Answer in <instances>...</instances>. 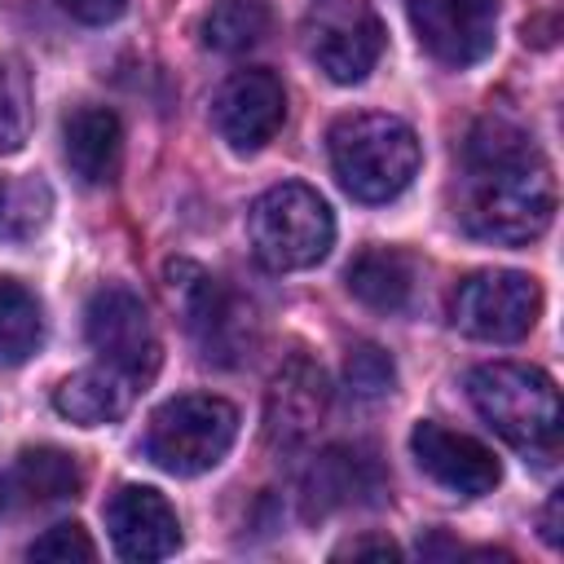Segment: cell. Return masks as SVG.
<instances>
[{"mask_svg":"<svg viewBox=\"0 0 564 564\" xmlns=\"http://www.w3.org/2000/svg\"><path fill=\"white\" fill-rule=\"evenodd\" d=\"M463 163L467 176L458 216L476 238L524 247L546 234L555 212V176L520 123L502 115L480 119L467 137Z\"/></svg>","mask_w":564,"mask_h":564,"instance_id":"6da1fadb","label":"cell"},{"mask_svg":"<svg viewBox=\"0 0 564 564\" xmlns=\"http://www.w3.org/2000/svg\"><path fill=\"white\" fill-rule=\"evenodd\" d=\"M330 167L357 203H392L419 172V137L405 119L357 110L339 115L326 132Z\"/></svg>","mask_w":564,"mask_h":564,"instance_id":"7a4b0ae2","label":"cell"},{"mask_svg":"<svg viewBox=\"0 0 564 564\" xmlns=\"http://www.w3.org/2000/svg\"><path fill=\"white\" fill-rule=\"evenodd\" d=\"M476 414L516 449H555L560 436V392L546 370L524 361H485L467 375Z\"/></svg>","mask_w":564,"mask_h":564,"instance_id":"3957f363","label":"cell"},{"mask_svg":"<svg viewBox=\"0 0 564 564\" xmlns=\"http://www.w3.org/2000/svg\"><path fill=\"white\" fill-rule=\"evenodd\" d=\"M247 238L264 269L295 273L326 260L335 242V216L326 198L300 181L269 185L247 212Z\"/></svg>","mask_w":564,"mask_h":564,"instance_id":"277c9868","label":"cell"},{"mask_svg":"<svg viewBox=\"0 0 564 564\" xmlns=\"http://www.w3.org/2000/svg\"><path fill=\"white\" fill-rule=\"evenodd\" d=\"M238 436V410L225 397L212 392H185L163 401L150 414L145 454L172 476H198L212 471Z\"/></svg>","mask_w":564,"mask_h":564,"instance_id":"5b68a950","label":"cell"},{"mask_svg":"<svg viewBox=\"0 0 564 564\" xmlns=\"http://www.w3.org/2000/svg\"><path fill=\"white\" fill-rule=\"evenodd\" d=\"M167 291H172V304L181 308L185 330L194 335V344L203 348L207 361L234 366L251 352L256 317L234 291L220 286V278H212L194 260H172L167 264Z\"/></svg>","mask_w":564,"mask_h":564,"instance_id":"8992f818","label":"cell"},{"mask_svg":"<svg viewBox=\"0 0 564 564\" xmlns=\"http://www.w3.org/2000/svg\"><path fill=\"white\" fill-rule=\"evenodd\" d=\"M542 313V291L520 269L467 273L449 295V322L485 344H516L533 330Z\"/></svg>","mask_w":564,"mask_h":564,"instance_id":"52a82bcc","label":"cell"},{"mask_svg":"<svg viewBox=\"0 0 564 564\" xmlns=\"http://www.w3.org/2000/svg\"><path fill=\"white\" fill-rule=\"evenodd\" d=\"M304 48L335 84H357L383 53V22L370 0H308Z\"/></svg>","mask_w":564,"mask_h":564,"instance_id":"ba28073f","label":"cell"},{"mask_svg":"<svg viewBox=\"0 0 564 564\" xmlns=\"http://www.w3.org/2000/svg\"><path fill=\"white\" fill-rule=\"evenodd\" d=\"M84 330H88V344L97 348V357L106 366L132 375L137 383H145L159 370V335H154L150 308L141 304L137 291H128V286L93 291V300L84 308Z\"/></svg>","mask_w":564,"mask_h":564,"instance_id":"9c48e42d","label":"cell"},{"mask_svg":"<svg viewBox=\"0 0 564 564\" xmlns=\"http://www.w3.org/2000/svg\"><path fill=\"white\" fill-rule=\"evenodd\" d=\"M286 119V93H282V79L273 70H260V66H247V70H234L216 101H212V123L220 132V141L238 154H256L264 150L278 128Z\"/></svg>","mask_w":564,"mask_h":564,"instance_id":"30bf717a","label":"cell"},{"mask_svg":"<svg viewBox=\"0 0 564 564\" xmlns=\"http://www.w3.org/2000/svg\"><path fill=\"white\" fill-rule=\"evenodd\" d=\"M410 22L436 62L463 70L489 57L498 35V0H410Z\"/></svg>","mask_w":564,"mask_h":564,"instance_id":"8fae6325","label":"cell"},{"mask_svg":"<svg viewBox=\"0 0 564 564\" xmlns=\"http://www.w3.org/2000/svg\"><path fill=\"white\" fill-rule=\"evenodd\" d=\"M410 454L423 476H432L441 489L458 498H480L502 480V467L494 449L467 432H454L436 419H419L410 432Z\"/></svg>","mask_w":564,"mask_h":564,"instance_id":"7c38bea8","label":"cell"},{"mask_svg":"<svg viewBox=\"0 0 564 564\" xmlns=\"http://www.w3.org/2000/svg\"><path fill=\"white\" fill-rule=\"evenodd\" d=\"M106 529L123 560L154 564L181 546V520L172 502L150 485H123L106 502Z\"/></svg>","mask_w":564,"mask_h":564,"instance_id":"4fadbf2b","label":"cell"},{"mask_svg":"<svg viewBox=\"0 0 564 564\" xmlns=\"http://www.w3.org/2000/svg\"><path fill=\"white\" fill-rule=\"evenodd\" d=\"M326 410H330L326 370L308 357H291L278 366L264 392V436L273 445H300L322 427Z\"/></svg>","mask_w":564,"mask_h":564,"instance_id":"5bb4252c","label":"cell"},{"mask_svg":"<svg viewBox=\"0 0 564 564\" xmlns=\"http://www.w3.org/2000/svg\"><path fill=\"white\" fill-rule=\"evenodd\" d=\"M0 485H4L9 507H48V502H66L84 489V467L70 449L26 445L0 471Z\"/></svg>","mask_w":564,"mask_h":564,"instance_id":"9a60e30c","label":"cell"},{"mask_svg":"<svg viewBox=\"0 0 564 564\" xmlns=\"http://www.w3.org/2000/svg\"><path fill=\"white\" fill-rule=\"evenodd\" d=\"M375 494H383L379 463H375V454H366L357 445H335V449L317 454V463L304 476L308 516H322V511L348 507V502H375Z\"/></svg>","mask_w":564,"mask_h":564,"instance_id":"2e32d148","label":"cell"},{"mask_svg":"<svg viewBox=\"0 0 564 564\" xmlns=\"http://www.w3.org/2000/svg\"><path fill=\"white\" fill-rule=\"evenodd\" d=\"M62 150L70 172L84 185H106L119 172V154H123V128L119 115L106 106H75L62 123Z\"/></svg>","mask_w":564,"mask_h":564,"instance_id":"e0dca14e","label":"cell"},{"mask_svg":"<svg viewBox=\"0 0 564 564\" xmlns=\"http://www.w3.org/2000/svg\"><path fill=\"white\" fill-rule=\"evenodd\" d=\"M137 379L115 370V366H88V370H75L70 379H62L53 388V405L62 419L79 423V427H101V423H115L128 414L132 397H137Z\"/></svg>","mask_w":564,"mask_h":564,"instance_id":"ac0fdd59","label":"cell"},{"mask_svg":"<svg viewBox=\"0 0 564 564\" xmlns=\"http://www.w3.org/2000/svg\"><path fill=\"white\" fill-rule=\"evenodd\" d=\"M348 291L375 313H401L414 291V260L397 247H366L344 269Z\"/></svg>","mask_w":564,"mask_h":564,"instance_id":"d6986e66","label":"cell"},{"mask_svg":"<svg viewBox=\"0 0 564 564\" xmlns=\"http://www.w3.org/2000/svg\"><path fill=\"white\" fill-rule=\"evenodd\" d=\"M44 344V308L18 278H0V361L18 366Z\"/></svg>","mask_w":564,"mask_h":564,"instance_id":"ffe728a7","label":"cell"},{"mask_svg":"<svg viewBox=\"0 0 564 564\" xmlns=\"http://www.w3.org/2000/svg\"><path fill=\"white\" fill-rule=\"evenodd\" d=\"M273 26L269 0H216L203 18V44L216 53H247Z\"/></svg>","mask_w":564,"mask_h":564,"instance_id":"44dd1931","label":"cell"},{"mask_svg":"<svg viewBox=\"0 0 564 564\" xmlns=\"http://www.w3.org/2000/svg\"><path fill=\"white\" fill-rule=\"evenodd\" d=\"M53 212V194L40 176H22L13 185H0V242H26L44 229Z\"/></svg>","mask_w":564,"mask_h":564,"instance_id":"7402d4cb","label":"cell"},{"mask_svg":"<svg viewBox=\"0 0 564 564\" xmlns=\"http://www.w3.org/2000/svg\"><path fill=\"white\" fill-rule=\"evenodd\" d=\"M31 128V88L13 57H0V154L22 150Z\"/></svg>","mask_w":564,"mask_h":564,"instance_id":"603a6c76","label":"cell"},{"mask_svg":"<svg viewBox=\"0 0 564 564\" xmlns=\"http://www.w3.org/2000/svg\"><path fill=\"white\" fill-rule=\"evenodd\" d=\"M344 383L352 397H383L397 383V366L379 344H352L344 357Z\"/></svg>","mask_w":564,"mask_h":564,"instance_id":"cb8c5ba5","label":"cell"},{"mask_svg":"<svg viewBox=\"0 0 564 564\" xmlns=\"http://www.w3.org/2000/svg\"><path fill=\"white\" fill-rule=\"evenodd\" d=\"M26 555H31V560L70 564V560H93V555H97V546H93V538L84 533V524H75V520H62V524L44 529V533H40V538L26 546Z\"/></svg>","mask_w":564,"mask_h":564,"instance_id":"d4e9b609","label":"cell"},{"mask_svg":"<svg viewBox=\"0 0 564 564\" xmlns=\"http://www.w3.org/2000/svg\"><path fill=\"white\" fill-rule=\"evenodd\" d=\"M70 18H79V22H88V26H106V22H115L119 13H123V4L128 0H57Z\"/></svg>","mask_w":564,"mask_h":564,"instance_id":"484cf974","label":"cell"},{"mask_svg":"<svg viewBox=\"0 0 564 564\" xmlns=\"http://www.w3.org/2000/svg\"><path fill=\"white\" fill-rule=\"evenodd\" d=\"M366 555H375V560H397L401 546L388 542V538H352V542L335 546V560H366Z\"/></svg>","mask_w":564,"mask_h":564,"instance_id":"4316f807","label":"cell"},{"mask_svg":"<svg viewBox=\"0 0 564 564\" xmlns=\"http://www.w3.org/2000/svg\"><path fill=\"white\" fill-rule=\"evenodd\" d=\"M560 507H564V498L560 494H551V502H546V511H542V538L551 542V546H560L564 538H560Z\"/></svg>","mask_w":564,"mask_h":564,"instance_id":"83f0119b","label":"cell"},{"mask_svg":"<svg viewBox=\"0 0 564 564\" xmlns=\"http://www.w3.org/2000/svg\"><path fill=\"white\" fill-rule=\"evenodd\" d=\"M4 507H9V498H4V485H0V511H4Z\"/></svg>","mask_w":564,"mask_h":564,"instance_id":"f1b7e54d","label":"cell"}]
</instances>
